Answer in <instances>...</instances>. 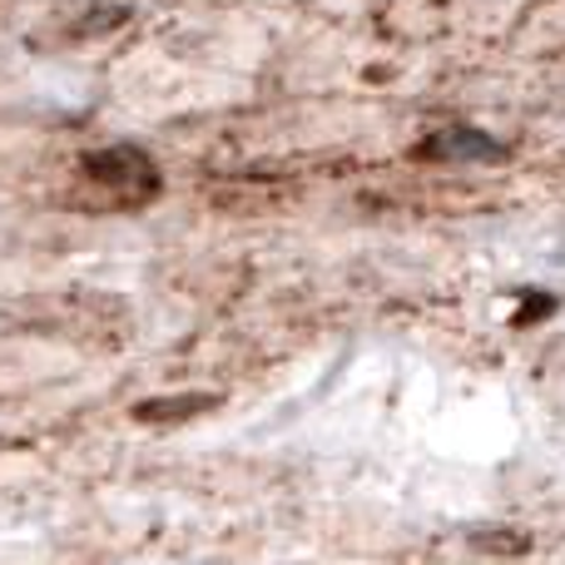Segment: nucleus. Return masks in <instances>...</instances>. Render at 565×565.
Returning <instances> with one entry per match:
<instances>
[{
    "mask_svg": "<svg viewBox=\"0 0 565 565\" xmlns=\"http://www.w3.org/2000/svg\"><path fill=\"white\" fill-rule=\"evenodd\" d=\"M218 397H169V402H145L139 407V417L145 422H164V417H194V412L214 407Z\"/></svg>",
    "mask_w": 565,
    "mask_h": 565,
    "instance_id": "2",
    "label": "nucleus"
},
{
    "mask_svg": "<svg viewBox=\"0 0 565 565\" xmlns=\"http://www.w3.org/2000/svg\"><path fill=\"white\" fill-rule=\"evenodd\" d=\"M417 154H427V159H497L501 149L491 145L487 135H477V129H441V135L427 139Z\"/></svg>",
    "mask_w": 565,
    "mask_h": 565,
    "instance_id": "1",
    "label": "nucleus"
}]
</instances>
